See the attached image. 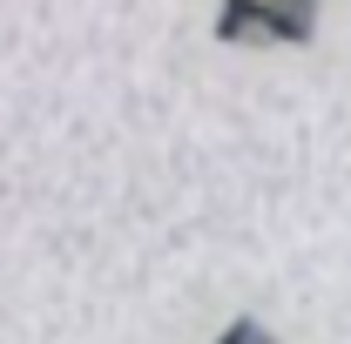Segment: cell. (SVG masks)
<instances>
[{"mask_svg":"<svg viewBox=\"0 0 351 344\" xmlns=\"http://www.w3.org/2000/svg\"><path fill=\"white\" fill-rule=\"evenodd\" d=\"M317 0H223L217 34L223 41H304Z\"/></svg>","mask_w":351,"mask_h":344,"instance_id":"1","label":"cell"},{"mask_svg":"<svg viewBox=\"0 0 351 344\" xmlns=\"http://www.w3.org/2000/svg\"><path fill=\"white\" fill-rule=\"evenodd\" d=\"M223 344H270V338H263L257 324H237V331H230V338H223Z\"/></svg>","mask_w":351,"mask_h":344,"instance_id":"2","label":"cell"}]
</instances>
